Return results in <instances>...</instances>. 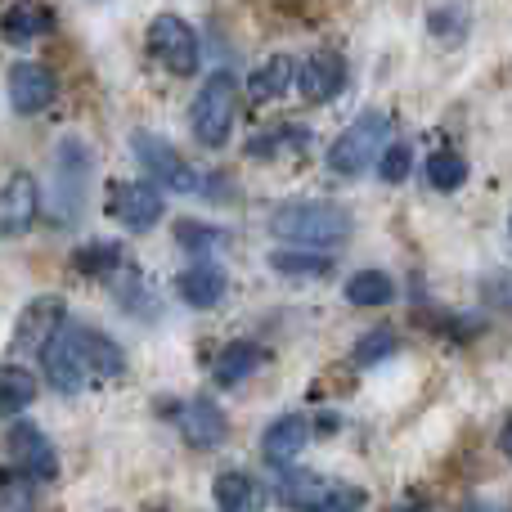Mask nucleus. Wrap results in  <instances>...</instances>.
I'll use <instances>...</instances> for the list:
<instances>
[{
    "mask_svg": "<svg viewBox=\"0 0 512 512\" xmlns=\"http://www.w3.org/2000/svg\"><path fill=\"white\" fill-rule=\"evenodd\" d=\"M306 441H310V423H306V418H301V414H283V418H274V423L265 427L261 454L274 463V468H288V463L301 459Z\"/></svg>",
    "mask_w": 512,
    "mask_h": 512,
    "instance_id": "16",
    "label": "nucleus"
},
{
    "mask_svg": "<svg viewBox=\"0 0 512 512\" xmlns=\"http://www.w3.org/2000/svg\"><path fill=\"white\" fill-rule=\"evenodd\" d=\"M463 180H468V158L454 149H441L427 158V185L436 189V194H454V189H463Z\"/></svg>",
    "mask_w": 512,
    "mask_h": 512,
    "instance_id": "24",
    "label": "nucleus"
},
{
    "mask_svg": "<svg viewBox=\"0 0 512 512\" xmlns=\"http://www.w3.org/2000/svg\"><path fill=\"white\" fill-rule=\"evenodd\" d=\"M270 265L279 274H328V256H310L297 248H279L270 256Z\"/></svg>",
    "mask_w": 512,
    "mask_h": 512,
    "instance_id": "31",
    "label": "nucleus"
},
{
    "mask_svg": "<svg viewBox=\"0 0 512 512\" xmlns=\"http://www.w3.org/2000/svg\"><path fill=\"white\" fill-rule=\"evenodd\" d=\"M41 216V189L27 171H14L5 189H0V239H18L27 234Z\"/></svg>",
    "mask_w": 512,
    "mask_h": 512,
    "instance_id": "13",
    "label": "nucleus"
},
{
    "mask_svg": "<svg viewBox=\"0 0 512 512\" xmlns=\"http://www.w3.org/2000/svg\"><path fill=\"white\" fill-rule=\"evenodd\" d=\"M32 400H36V378L23 364H5V369H0V418L23 414Z\"/></svg>",
    "mask_w": 512,
    "mask_h": 512,
    "instance_id": "22",
    "label": "nucleus"
},
{
    "mask_svg": "<svg viewBox=\"0 0 512 512\" xmlns=\"http://www.w3.org/2000/svg\"><path fill=\"white\" fill-rule=\"evenodd\" d=\"M270 230H274V239L297 243V248H337V243L351 239V216H346L337 203L306 198V203L279 207Z\"/></svg>",
    "mask_w": 512,
    "mask_h": 512,
    "instance_id": "2",
    "label": "nucleus"
},
{
    "mask_svg": "<svg viewBox=\"0 0 512 512\" xmlns=\"http://www.w3.org/2000/svg\"><path fill=\"white\" fill-rule=\"evenodd\" d=\"M176 239L180 243H189L194 252H203V248H216V243H225V230H212V225H176Z\"/></svg>",
    "mask_w": 512,
    "mask_h": 512,
    "instance_id": "32",
    "label": "nucleus"
},
{
    "mask_svg": "<svg viewBox=\"0 0 512 512\" xmlns=\"http://www.w3.org/2000/svg\"><path fill=\"white\" fill-rule=\"evenodd\" d=\"M5 90H9V108H14V113L36 117L41 108H50V99H54V72L41 68V63H14Z\"/></svg>",
    "mask_w": 512,
    "mask_h": 512,
    "instance_id": "14",
    "label": "nucleus"
},
{
    "mask_svg": "<svg viewBox=\"0 0 512 512\" xmlns=\"http://www.w3.org/2000/svg\"><path fill=\"white\" fill-rule=\"evenodd\" d=\"M396 351H400V337L391 333V328H373V333H364L360 342H355L351 360H355V369H373V364L391 360Z\"/></svg>",
    "mask_w": 512,
    "mask_h": 512,
    "instance_id": "25",
    "label": "nucleus"
},
{
    "mask_svg": "<svg viewBox=\"0 0 512 512\" xmlns=\"http://www.w3.org/2000/svg\"><path fill=\"white\" fill-rule=\"evenodd\" d=\"M90 171H95V153L81 140H63L54 149V185H50V212L59 225H72L86 207Z\"/></svg>",
    "mask_w": 512,
    "mask_h": 512,
    "instance_id": "4",
    "label": "nucleus"
},
{
    "mask_svg": "<svg viewBox=\"0 0 512 512\" xmlns=\"http://www.w3.org/2000/svg\"><path fill=\"white\" fill-rule=\"evenodd\" d=\"M45 360V378L50 387H59L63 396H77L86 382H108L126 369V355L117 342H108L104 333L81 324H63L50 337V346L41 351Z\"/></svg>",
    "mask_w": 512,
    "mask_h": 512,
    "instance_id": "1",
    "label": "nucleus"
},
{
    "mask_svg": "<svg viewBox=\"0 0 512 512\" xmlns=\"http://www.w3.org/2000/svg\"><path fill=\"white\" fill-rule=\"evenodd\" d=\"M131 149H135V162L144 167L153 189H176V194H194L198 189V176L185 158L176 153V144H167L162 135L153 131H135L131 135Z\"/></svg>",
    "mask_w": 512,
    "mask_h": 512,
    "instance_id": "7",
    "label": "nucleus"
},
{
    "mask_svg": "<svg viewBox=\"0 0 512 512\" xmlns=\"http://www.w3.org/2000/svg\"><path fill=\"white\" fill-rule=\"evenodd\" d=\"M306 140H310L306 126H279L270 135H252L248 158H274L279 149H306Z\"/></svg>",
    "mask_w": 512,
    "mask_h": 512,
    "instance_id": "26",
    "label": "nucleus"
},
{
    "mask_svg": "<svg viewBox=\"0 0 512 512\" xmlns=\"http://www.w3.org/2000/svg\"><path fill=\"white\" fill-rule=\"evenodd\" d=\"M261 360H265V351L256 342H230L221 355H216L212 382L216 387H239L243 378H252V373L261 369Z\"/></svg>",
    "mask_w": 512,
    "mask_h": 512,
    "instance_id": "19",
    "label": "nucleus"
},
{
    "mask_svg": "<svg viewBox=\"0 0 512 512\" xmlns=\"http://www.w3.org/2000/svg\"><path fill=\"white\" fill-rule=\"evenodd\" d=\"M63 324H68V306H63V297L27 301L23 315H18V324H14V337H9V355H41Z\"/></svg>",
    "mask_w": 512,
    "mask_h": 512,
    "instance_id": "9",
    "label": "nucleus"
},
{
    "mask_svg": "<svg viewBox=\"0 0 512 512\" xmlns=\"http://www.w3.org/2000/svg\"><path fill=\"white\" fill-rule=\"evenodd\" d=\"M387 135H391L387 113H373V108L360 113L333 140V149H328V171H333V176H346V180L360 176V171H369L373 162H378V153L387 149Z\"/></svg>",
    "mask_w": 512,
    "mask_h": 512,
    "instance_id": "3",
    "label": "nucleus"
},
{
    "mask_svg": "<svg viewBox=\"0 0 512 512\" xmlns=\"http://www.w3.org/2000/svg\"><path fill=\"white\" fill-rule=\"evenodd\" d=\"M212 495L221 512H265V490L256 486L248 472H221Z\"/></svg>",
    "mask_w": 512,
    "mask_h": 512,
    "instance_id": "18",
    "label": "nucleus"
},
{
    "mask_svg": "<svg viewBox=\"0 0 512 512\" xmlns=\"http://www.w3.org/2000/svg\"><path fill=\"white\" fill-rule=\"evenodd\" d=\"M0 512H36L32 481L14 468H0Z\"/></svg>",
    "mask_w": 512,
    "mask_h": 512,
    "instance_id": "27",
    "label": "nucleus"
},
{
    "mask_svg": "<svg viewBox=\"0 0 512 512\" xmlns=\"http://www.w3.org/2000/svg\"><path fill=\"white\" fill-rule=\"evenodd\" d=\"M50 27H54V14L41 5H14L0 18V36H5L9 45H27V41H36V36H45Z\"/></svg>",
    "mask_w": 512,
    "mask_h": 512,
    "instance_id": "20",
    "label": "nucleus"
},
{
    "mask_svg": "<svg viewBox=\"0 0 512 512\" xmlns=\"http://www.w3.org/2000/svg\"><path fill=\"white\" fill-rule=\"evenodd\" d=\"M346 301L351 306H391L396 301V279L382 270H360L346 279Z\"/></svg>",
    "mask_w": 512,
    "mask_h": 512,
    "instance_id": "23",
    "label": "nucleus"
},
{
    "mask_svg": "<svg viewBox=\"0 0 512 512\" xmlns=\"http://www.w3.org/2000/svg\"><path fill=\"white\" fill-rule=\"evenodd\" d=\"M288 86H292V59H288V54H274V59L256 63L252 77H248V95L256 99V104H265V99H279Z\"/></svg>",
    "mask_w": 512,
    "mask_h": 512,
    "instance_id": "21",
    "label": "nucleus"
},
{
    "mask_svg": "<svg viewBox=\"0 0 512 512\" xmlns=\"http://www.w3.org/2000/svg\"><path fill=\"white\" fill-rule=\"evenodd\" d=\"M108 212L113 221H122L131 234H149L162 221L167 203H162V189H153L149 180H131V185H117L108 198Z\"/></svg>",
    "mask_w": 512,
    "mask_h": 512,
    "instance_id": "12",
    "label": "nucleus"
},
{
    "mask_svg": "<svg viewBox=\"0 0 512 512\" xmlns=\"http://www.w3.org/2000/svg\"><path fill=\"white\" fill-rule=\"evenodd\" d=\"M176 288H180V301H185V306H194V310H212L216 301L225 297L230 279H225L221 265H194V270H185V274L176 279Z\"/></svg>",
    "mask_w": 512,
    "mask_h": 512,
    "instance_id": "17",
    "label": "nucleus"
},
{
    "mask_svg": "<svg viewBox=\"0 0 512 512\" xmlns=\"http://www.w3.org/2000/svg\"><path fill=\"white\" fill-rule=\"evenodd\" d=\"M279 499L306 512H360L369 504V495L360 486H351V481H324L315 472H292V468H283Z\"/></svg>",
    "mask_w": 512,
    "mask_h": 512,
    "instance_id": "6",
    "label": "nucleus"
},
{
    "mask_svg": "<svg viewBox=\"0 0 512 512\" xmlns=\"http://www.w3.org/2000/svg\"><path fill=\"white\" fill-rule=\"evenodd\" d=\"M5 459L14 472H23L27 481H54L59 477V454H54V445L45 441L41 427L32 423H14L5 432Z\"/></svg>",
    "mask_w": 512,
    "mask_h": 512,
    "instance_id": "10",
    "label": "nucleus"
},
{
    "mask_svg": "<svg viewBox=\"0 0 512 512\" xmlns=\"http://www.w3.org/2000/svg\"><path fill=\"white\" fill-rule=\"evenodd\" d=\"M72 265H77L81 274H108V270H117V265H126V256L117 243H90V248H81L72 256Z\"/></svg>",
    "mask_w": 512,
    "mask_h": 512,
    "instance_id": "29",
    "label": "nucleus"
},
{
    "mask_svg": "<svg viewBox=\"0 0 512 512\" xmlns=\"http://www.w3.org/2000/svg\"><path fill=\"white\" fill-rule=\"evenodd\" d=\"M180 432H185V441L194 445V450H216V445L230 436V418H225V409L216 405V400L194 396L180 409Z\"/></svg>",
    "mask_w": 512,
    "mask_h": 512,
    "instance_id": "15",
    "label": "nucleus"
},
{
    "mask_svg": "<svg viewBox=\"0 0 512 512\" xmlns=\"http://www.w3.org/2000/svg\"><path fill=\"white\" fill-rule=\"evenodd\" d=\"M409 171H414V144L396 140V144H387V149L378 153V176L387 180V185H405Z\"/></svg>",
    "mask_w": 512,
    "mask_h": 512,
    "instance_id": "28",
    "label": "nucleus"
},
{
    "mask_svg": "<svg viewBox=\"0 0 512 512\" xmlns=\"http://www.w3.org/2000/svg\"><path fill=\"white\" fill-rule=\"evenodd\" d=\"M391 512H432V508H427L418 495H405V499H396V508H391Z\"/></svg>",
    "mask_w": 512,
    "mask_h": 512,
    "instance_id": "33",
    "label": "nucleus"
},
{
    "mask_svg": "<svg viewBox=\"0 0 512 512\" xmlns=\"http://www.w3.org/2000/svg\"><path fill=\"white\" fill-rule=\"evenodd\" d=\"M149 50L158 54V63L176 77H194L198 59H203V45H198V32L185 23L180 14H158L149 23Z\"/></svg>",
    "mask_w": 512,
    "mask_h": 512,
    "instance_id": "8",
    "label": "nucleus"
},
{
    "mask_svg": "<svg viewBox=\"0 0 512 512\" xmlns=\"http://www.w3.org/2000/svg\"><path fill=\"white\" fill-rule=\"evenodd\" d=\"M189 122H194L198 144H207V149L230 144V131H234V122H239V86H234L230 72H212V77L203 81Z\"/></svg>",
    "mask_w": 512,
    "mask_h": 512,
    "instance_id": "5",
    "label": "nucleus"
},
{
    "mask_svg": "<svg viewBox=\"0 0 512 512\" xmlns=\"http://www.w3.org/2000/svg\"><path fill=\"white\" fill-rule=\"evenodd\" d=\"M427 23H432V36L441 45H459L463 36H468V14H463V9H432V14H427Z\"/></svg>",
    "mask_w": 512,
    "mask_h": 512,
    "instance_id": "30",
    "label": "nucleus"
},
{
    "mask_svg": "<svg viewBox=\"0 0 512 512\" xmlns=\"http://www.w3.org/2000/svg\"><path fill=\"white\" fill-rule=\"evenodd\" d=\"M292 86L310 104H328V99H337L346 90V59L337 50H315L310 59L292 63Z\"/></svg>",
    "mask_w": 512,
    "mask_h": 512,
    "instance_id": "11",
    "label": "nucleus"
}]
</instances>
